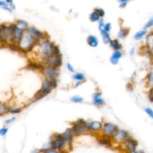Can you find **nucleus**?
Here are the masks:
<instances>
[{"label":"nucleus","mask_w":153,"mask_h":153,"mask_svg":"<svg viewBox=\"0 0 153 153\" xmlns=\"http://www.w3.org/2000/svg\"><path fill=\"white\" fill-rule=\"evenodd\" d=\"M16 25H12L10 26H7L4 25H1V40H11L14 38V30L16 27Z\"/></svg>","instance_id":"1"},{"label":"nucleus","mask_w":153,"mask_h":153,"mask_svg":"<svg viewBox=\"0 0 153 153\" xmlns=\"http://www.w3.org/2000/svg\"><path fill=\"white\" fill-rule=\"evenodd\" d=\"M52 148L60 151L63 149V148L66 145V141L64 137L62 136V134H56L54 136H53V140L50 141Z\"/></svg>","instance_id":"2"},{"label":"nucleus","mask_w":153,"mask_h":153,"mask_svg":"<svg viewBox=\"0 0 153 153\" xmlns=\"http://www.w3.org/2000/svg\"><path fill=\"white\" fill-rule=\"evenodd\" d=\"M46 62L48 65V66L56 68L60 66L62 64L61 54H57L52 53L47 57Z\"/></svg>","instance_id":"3"},{"label":"nucleus","mask_w":153,"mask_h":153,"mask_svg":"<svg viewBox=\"0 0 153 153\" xmlns=\"http://www.w3.org/2000/svg\"><path fill=\"white\" fill-rule=\"evenodd\" d=\"M34 39L30 34L24 35L20 41L19 45L21 48H27L29 51L32 48Z\"/></svg>","instance_id":"4"},{"label":"nucleus","mask_w":153,"mask_h":153,"mask_svg":"<svg viewBox=\"0 0 153 153\" xmlns=\"http://www.w3.org/2000/svg\"><path fill=\"white\" fill-rule=\"evenodd\" d=\"M72 129L74 132L75 134L82 133L87 131L89 130L88 126L86 125L85 122L82 119H80L78 121H76L74 124Z\"/></svg>","instance_id":"5"},{"label":"nucleus","mask_w":153,"mask_h":153,"mask_svg":"<svg viewBox=\"0 0 153 153\" xmlns=\"http://www.w3.org/2000/svg\"><path fill=\"white\" fill-rule=\"evenodd\" d=\"M118 129L117 126L113 124L106 123L103 125V131L104 136H105L112 137L115 134V133L118 131Z\"/></svg>","instance_id":"6"},{"label":"nucleus","mask_w":153,"mask_h":153,"mask_svg":"<svg viewBox=\"0 0 153 153\" xmlns=\"http://www.w3.org/2000/svg\"><path fill=\"white\" fill-rule=\"evenodd\" d=\"M131 137L128 132L124 130H118L115 134L112 136V138L117 142H124L125 140Z\"/></svg>","instance_id":"7"},{"label":"nucleus","mask_w":153,"mask_h":153,"mask_svg":"<svg viewBox=\"0 0 153 153\" xmlns=\"http://www.w3.org/2000/svg\"><path fill=\"white\" fill-rule=\"evenodd\" d=\"M123 145L125 149L128 151V153H130L136 150L138 142L136 140L133 139L132 137H130L123 142Z\"/></svg>","instance_id":"8"},{"label":"nucleus","mask_w":153,"mask_h":153,"mask_svg":"<svg viewBox=\"0 0 153 153\" xmlns=\"http://www.w3.org/2000/svg\"><path fill=\"white\" fill-rule=\"evenodd\" d=\"M54 45L48 41H45L41 44V50L42 53L44 54L50 55L51 52H53L54 49Z\"/></svg>","instance_id":"9"},{"label":"nucleus","mask_w":153,"mask_h":153,"mask_svg":"<svg viewBox=\"0 0 153 153\" xmlns=\"http://www.w3.org/2000/svg\"><path fill=\"white\" fill-rule=\"evenodd\" d=\"M43 72L47 76L53 79H54V78L57 75V69L56 68H54V67H51V66L45 67L44 68Z\"/></svg>","instance_id":"10"},{"label":"nucleus","mask_w":153,"mask_h":153,"mask_svg":"<svg viewBox=\"0 0 153 153\" xmlns=\"http://www.w3.org/2000/svg\"><path fill=\"white\" fill-rule=\"evenodd\" d=\"M146 45L149 53L153 59V32L149 33L146 38Z\"/></svg>","instance_id":"11"},{"label":"nucleus","mask_w":153,"mask_h":153,"mask_svg":"<svg viewBox=\"0 0 153 153\" xmlns=\"http://www.w3.org/2000/svg\"><path fill=\"white\" fill-rule=\"evenodd\" d=\"M75 134L72 128L66 129L62 134V136L64 137L66 141V145H70L71 142L72 140L73 136Z\"/></svg>","instance_id":"12"},{"label":"nucleus","mask_w":153,"mask_h":153,"mask_svg":"<svg viewBox=\"0 0 153 153\" xmlns=\"http://www.w3.org/2000/svg\"><path fill=\"white\" fill-rule=\"evenodd\" d=\"M23 28H19L16 27L14 30V38L13 39L17 41V42H20V39H22V36L23 35Z\"/></svg>","instance_id":"13"},{"label":"nucleus","mask_w":153,"mask_h":153,"mask_svg":"<svg viewBox=\"0 0 153 153\" xmlns=\"http://www.w3.org/2000/svg\"><path fill=\"white\" fill-rule=\"evenodd\" d=\"M89 130L92 131H97L102 128V123L99 121H91L88 124Z\"/></svg>","instance_id":"14"},{"label":"nucleus","mask_w":153,"mask_h":153,"mask_svg":"<svg viewBox=\"0 0 153 153\" xmlns=\"http://www.w3.org/2000/svg\"><path fill=\"white\" fill-rule=\"evenodd\" d=\"M53 87V85H52V82L48 80V79H44V82H43V84H42V89L46 92L47 94L49 93L50 92L51 88Z\"/></svg>","instance_id":"15"},{"label":"nucleus","mask_w":153,"mask_h":153,"mask_svg":"<svg viewBox=\"0 0 153 153\" xmlns=\"http://www.w3.org/2000/svg\"><path fill=\"white\" fill-rule=\"evenodd\" d=\"M121 57V53L118 50H116L113 53L110 59V61L112 64H114V65L117 64L118 62V60Z\"/></svg>","instance_id":"16"},{"label":"nucleus","mask_w":153,"mask_h":153,"mask_svg":"<svg viewBox=\"0 0 153 153\" xmlns=\"http://www.w3.org/2000/svg\"><path fill=\"white\" fill-rule=\"evenodd\" d=\"M27 30L30 35L35 39H38L41 35V33L34 27H30Z\"/></svg>","instance_id":"17"},{"label":"nucleus","mask_w":153,"mask_h":153,"mask_svg":"<svg viewBox=\"0 0 153 153\" xmlns=\"http://www.w3.org/2000/svg\"><path fill=\"white\" fill-rule=\"evenodd\" d=\"M87 42L91 47H95L98 44V40L96 37L93 35H89L87 38Z\"/></svg>","instance_id":"18"},{"label":"nucleus","mask_w":153,"mask_h":153,"mask_svg":"<svg viewBox=\"0 0 153 153\" xmlns=\"http://www.w3.org/2000/svg\"><path fill=\"white\" fill-rule=\"evenodd\" d=\"M146 34H147V30L143 29L137 32L134 35V38L136 40H139L142 39Z\"/></svg>","instance_id":"19"},{"label":"nucleus","mask_w":153,"mask_h":153,"mask_svg":"<svg viewBox=\"0 0 153 153\" xmlns=\"http://www.w3.org/2000/svg\"><path fill=\"white\" fill-rule=\"evenodd\" d=\"M103 100L100 97V93H96L93 98V104L95 105H100L103 103Z\"/></svg>","instance_id":"20"},{"label":"nucleus","mask_w":153,"mask_h":153,"mask_svg":"<svg viewBox=\"0 0 153 153\" xmlns=\"http://www.w3.org/2000/svg\"><path fill=\"white\" fill-rule=\"evenodd\" d=\"M99 142L100 144H101L103 146H108V147L111 146V141L110 138L109 137H107L105 136H104L103 137L101 138L99 140Z\"/></svg>","instance_id":"21"},{"label":"nucleus","mask_w":153,"mask_h":153,"mask_svg":"<svg viewBox=\"0 0 153 153\" xmlns=\"http://www.w3.org/2000/svg\"><path fill=\"white\" fill-rule=\"evenodd\" d=\"M110 44H111V47L116 50H118L122 48V45L120 43V42L118 41V39H114V40L111 41Z\"/></svg>","instance_id":"22"},{"label":"nucleus","mask_w":153,"mask_h":153,"mask_svg":"<svg viewBox=\"0 0 153 153\" xmlns=\"http://www.w3.org/2000/svg\"><path fill=\"white\" fill-rule=\"evenodd\" d=\"M147 85L151 87H153V69L151 70L147 75Z\"/></svg>","instance_id":"23"},{"label":"nucleus","mask_w":153,"mask_h":153,"mask_svg":"<svg viewBox=\"0 0 153 153\" xmlns=\"http://www.w3.org/2000/svg\"><path fill=\"white\" fill-rule=\"evenodd\" d=\"M100 32H101V35L102 36L103 41L105 42V44L110 42V41L111 40L110 39V36H109L108 33L106 31H105V30H100Z\"/></svg>","instance_id":"24"},{"label":"nucleus","mask_w":153,"mask_h":153,"mask_svg":"<svg viewBox=\"0 0 153 153\" xmlns=\"http://www.w3.org/2000/svg\"><path fill=\"white\" fill-rule=\"evenodd\" d=\"M129 32V29L127 28H121L118 33V36L120 38H124L126 37Z\"/></svg>","instance_id":"25"},{"label":"nucleus","mask_w":153,"mask_h":153,"mask_svg":"<svg viewBox=\"0 0 153 153\" xmlns=\"http://www.w3.org/2000/svg\"><path fill=\"white\" fill-rule=\"evenodd\" d=\"M46 94H47V93L45 92L42 89H41L35 94V97L36 98V99H40L44 96H45Z\"/></svg>","instance_id":"26"},{"label":"nucleus","mask_w":153,"mask_h":153,"mask_svg":"<svg viewBox=\"0 0 153 153\" xmlns=\"http://www.w3.org/2000/svg\"><path fill=\"white\" fill-rule=\"evenodd\" d=\"M90 20L92 21V22L97 21V20L99 19V15L96 11H93V12L91 13V14H90Z\"/></svg>","instance_id":"27"},{"label":"nucleus","mask_w":153,"mask_h":153,"mask_svg":"<svg viewBox=\"0 0 153 153\" xmlns=\"http://www.w3.org/2000/svg\"><path fill=\"white\" fill-rule=\"evenodd\" d=\"M153 26V17H151L145 25L144 26V29H149L151 27Z\"/></svg>","instance_id":"28"},{"label":"nucleus","mask_w":153,"mask_h":153,"mask_svg":"<svg viewBox=\"0 0 153 153\" xmlns=\"http://www.w3.org/2000/svg\"><path fill=\"white\" fill-rule=\"evenodd\" d=\"M71 101L74 102L81 103L83 101V98L80 96H74L71 98Z\"/></svg>","instance_id":"29"},{"label":"nucleus","mask_w":153,"mask_h":153,"mask_svg":"<svg viewBox=\"0 0 153 153\" xmlns=\"http://www.w3.org/2000/svg\"><path fill=\"white\" fill-rule=\"evenodd\" d=\"M144 111H145V112L148 114V115L152 119H153V110L152 108H149V107H146L144 109Z\"/></svg>","instance_id":"30"},{"label":"nucleus","mask_w":153,"mask_h":153,"mask_svg":"<svg viewBox=\"0 0 153 153\" xmlns=\"http://www.w3.org/2000/svg\"><path fill=\"white\" fill-rule=\"evenodd\" d=\"M42 153H60V152L58 150H56L54 148H51V149H49L43 150L42 151Z\"/></svg>","instance_id":"31"},{"label":"nucleus","mask_w":153,"mask_h":153,"mask_svg":"<svg viewBox=\"0 0 153 153\" xmlns=\"http://www.w3.org/2000/svg\"><path fill=\"white\" fill-rule=\"evenodd\" d=\"M73 77L74 79L77 80H83L85 78L84 76L81 74H76L73 76Z\"/></svg>","instance_id":"32"},{"label":"nucleus","mask_w":153,"mask_h":153,"mask_svg":"<svg viewBox=\"0 0 153 153\" xmlns=\"http://www.w3.org/2000/svg\"><path fill=\"white\" fill-rule=\"evenodd\" d=\"M17 23H18L19 25H20V26H22V28H25V27L27 26V23L26 22L24 21V20H17Z\"/></svg>","instance_id":"33"},{"label":"nucleus","mask_w":153,"mask_h":153,"mask_svg":"<svg viewBox=\"0 0 153 153\" xmlns=\"http://www.w3.org/2000/svg\"><path fill=\"white\" fill-rule=\"evenodd\" d=\"M94 11H96L99 15V16L101 17H103L105 14V11L102 8H95Z\"/></svg>","instance_id":"34"},{"label":"nucleus","mask_w":153,"mask_h":153,"mask_svg":"<svg viewBox=\"0 0 153 153\" xmlns=\"http://www.w3.org/2000/svg\"><path fill=\"white\" fill-rule=\"evenodd\" d=\"M8 131V128H6V127H4V128H2L1 130H0V134L1 136H4L7 134Z\"/></svg>","instance_id":"35"},{"label":"nucleus","mask_w":153,"mask_h":153,"mask_svg":"<svg viewBox=\"0 0 153 153\" xmlns=\"http://www.w3.org/2000/svg\"><path fill=\"white\" fill-rule=\"evenodd\" d=\"M106 32H108L109 30H110L111 29V23H106V25H104V29H103Z\"/></svg>","instance_id":"36"},{"label":"nucleus","mask_w":153,"mask_h":153,"mask_svg":"<svg viewBox=\"0 0 153 153\" xmlns=\"http://www.w3.org/2000/svg\"><path fill=\"white\" fill-rule=\"evenodd\" d=\"M8 111L11 113H19L21 110L20 109H8Z\"/></svg>","instance_id":"37"},{"label":"nucleus","mask_w":153,"mask_h":153,"mask_svg":"<svg viewBox=\"0 0 153 153\" xmlns=\"http://www.w3.org/2000/svg\"><path fill=\"white\" fill-rule=\"evenodd\" d=\"M149 96L150 100H151V101H153V87H151V89H150V90H149Z\"/></svg>","instance_id":"38"},{"label":"nucleus","mask_w":153,"mask_h":153,"mask_svg":"<svg viewBox=\"0 0 153 153\" xmlns=\"http://www.w3.org/2000/svg\"><path fill=\"white\" fill-rule=\"evenodd\" d=\"M15 119H16L15 117H12L11 118L6 120V121H5V124H10V123H13V122L15 120Z\"/></svg>","instance_id":"39"},{"label":"nucleus","mask_w":153,"mask_h":153,"mask_svg":"<svg viewBox=\"0 0 153 153\" xmlns=\"http://www.w3.org/2000/svg\"><path fill=\"white\" fill-rule=\"evenodd\" d=\"M67 68H68V70L69 71H71V72H74V69L73 68V67H72V66L70 64V63H68L67 64Z\"/></svg>","instance_id":"40"},{"label":"nucleus","mask_w":153,"mask_h":153,"mask_svg":"<svg viewBox=\"0 0 153 153\" xmlns=\"http://www.w3.org/2000/svg\"><path fill=\"white\" fill-rule=\"evenodd\" d=\"M6 108H5V105H2V104H1L0 105V112H1V115L2 114V112L4 110H5Z\"/></svg>","instance_id":"41"},{"label":"nucleus","mask_w":153,"mask_h":153,"mask_svg":"<svg viewBox=\"0 0 153 153\" xmlns=\"http://www.w3.org/2000/svg\"><path fill=\"white\" fill-rule=\"evenodd\" d=\"M29 68H38L39 67L37 65H36L35 63H31L29 65Z\"/></svg>","instance_id":"42"},{"label":"nucleus","mask_w":153,"mask_h":153,"mask_svg":"<svg viewBox=\"0 0 153 153\" xmlns=\"http://www.w3.org/2000/svg\"><path fill=\"white\" fill-rule=\"evenodd\" d=\"M130 153H145L143 151H138V150H136L134 151H133L131 152H130Z\"/></svg>","instance_id":"43"},{"label":"nucleus","mask_w":153,"mask_h":153,"mask_svg":"<svg viewBox=\"0 0 153 153\" xmlns=\"http://www.w3.org/2000/svg\"><path fill=\"white\" fill-rule=\"evenodd\" d=\"M134 48H131L130 51V54L131 56H133V54H134Z\"/></svg>","instance_id":"44"},{"label":"nucleus","mask_w":153,"mask_h":153,"mask_svg":"<svg viewBox=\"0 0 153 153\" xmlns=\"http://www.w3.org/2000/svg\"><path fill=\"white\" fill-rule=\"evenodd\" d=\"M127 2V1H126V2H122V4H121V5H120V7H121V8L124 7L126 5Z\"/></svg>","instance_id":"45"},{"label":"nucleus","mask_w":153,"mask_h":153,"mask_svg":"<svg viewBox=\"0 0 153 153\" xmlns=\"http://www.w3.org/2000/svg\"><path fill=\"white\" fill-rule=\"evenodd\" d=\"M0 5H1V6H2V5H5V2L2 1H0Z\"/></svg>","instance_id":"46"},{"label":"nucleus","mask_w":153,"mask_h":153,"mask_svg":"<svg viewBox=\"0 0 153 153\" xmlns=\"http://www.w3.org/2000/svg\"><path fill=\"white\" fill-rule=\"evenodd\" d=\"M3 8H5V9H6V10H7L8 11H11V10H10V8H9L8 7H6V6H5V7H3Z\"/></svg>","instance_id":"47"}]
</instances>
